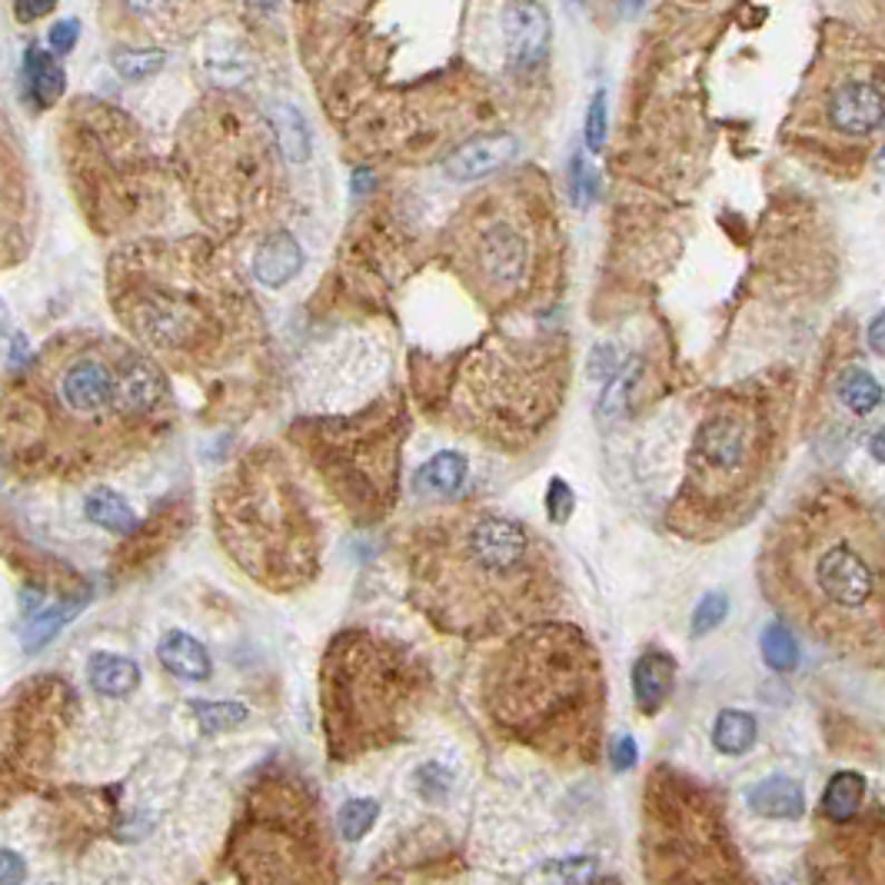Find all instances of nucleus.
<instances>
[{"instance_id": "nucleus-28", "label": "nucleus", "mask_w": 885, "mask_h": 885, "mask_svg": "<svg viewBox=\"0 0 885 885\" xmlns=\"http://www.w3.org/2000/svg\"><path fill=\"white\" fill-rule=\"evenodd\" d=\"M866 776L859 772H836L823 789V823H849L866 809Z\"/></svg>"}, {"instance_id": "nucleus-48", "label": "nucleus", "mask_w": 885, "mask_h": 885, "mask_svg": "<svg viewBox=\"0 0 885 885\" xmlns=\"http://www.w3.org/2000/svg\"><path fill=\"white\" fill-rule=\"evenodd\" d=\"M869 449H873V456H876L879 463H885V427H883V430H876V434H873V440H869Z\"/></svg>"}, {"instance_id": "nucleus-41", "label": "nucleus", "mask_w": 885, "mask_h": 885, "mask_svg": "<svg viewBox=\"0 0 885 885\" xmlns=\"http://www.w3.org/2000/svg\"><path fill=\"white\" fill-rule=\"evenodd\" d=\"M603 140H606V94L600 90V94L593 97L590 114H586V144H590L593 150H600Z\"/></svg>"}, {"instance_id": "nucleus-31", "label": "nucleus", "mask_w": 885, "mask_h": 885, "mask_svg": "<svg viewBox=\"0 0 885 885\" xmlns=\"http://www.w3.org/2000/svg\"><path fill=\"white\" fill-rule=\"evenodd\" d=\"M270 130H273V140H276V150L293 161V164H303L313 150V134H310V124L307 117L300 114V107L293 104H276L270 110Z\"/></svg>"}, {"instance_id": "nucleus-21", "label": "nucleus", "mask_w": 885, "mask_h": 885, "mask_svg": "<svg viewBox=\"0 0 885 885\" xmlns=\"http://www.w3.org/2000/svg\"><path fill=\"white\" fill-rule=\"evenodd\" d=\"M506 43L516 70H533L546 57L550 47V20L546 7L536 3H509L506 7Z\"/></svg>"}, {"instance_id": "nucleus-49", "label": "nucleus", "mask_w": 885, "mask_h": 885, "mask_svg": "<svg viewBox=\"0 0 885 885\" xmlns=\"http://www.w3.org/2000/svg\"><path fill=\"white\" fill-rule=\"evenodd\" d=\"M7 323H10V310L3 307V300H0V333L7 330Z\"/></svg>"}, {"instance_id": "nucleus-3", "label": "nucleus", "mask_w": 885, "mask_h": 885, "mask_svg": "<svg viewBox=\"0 0 885 885\" xmlns=\"http://www.w3.org/2000/svg\"><path fill=\"white\" fill-rule=\"evenodd\" d=\"M407 563L420 613L463 640H509L550 623L566 600L556 550L496 509H456L417 526Z\"/></svg>"}, {"instance_id": "nucleus-19", "label": "nucleus", "mask_w": 885, "mask_h": 885, "mask_svg": "<svg viewBox=\"0 0 885 885\" xmlns=\"http://www.w3.org/2000/svg\"><path fill=\"white\" fill-rule=\"evenodd\" d=\"M27 174L20 167L17 147L0 124V266H10L27 243Z\"/></svg>"}, {"instance_id": "nucleus-37", "label": "nucleus", "mask_w": 885, "mask_h": 885, "mask_svg": "<svg viewBox=\"0 0 885 885\" xmlns=\"http://www.w3.org/2000/svg\"><path fill=\"white\" fill-rule=\"evenodd\" d=\"M377 816H380V803H377V799H350V803L340 809V816H337L340 836L350 839V843L363 839V836L373 829Z\"/></svg>"}, {"instance_id": "nucleus-6", "label": "nucleus", "mask_w": 885, "mask_h": 885, "mask_svg": "<svg viewBox=\"0 0 885 885\" xmlns=\"http://www.w3.org/2000/svg\"><path fill=\"white\" fill-rule=\"evenodd\" d=\"M493 729L563 766H596L606 729V672L593 640L570 623H539L509 640L483 669Z\"/></svg>"}, {"instance_id": "nucleus-13", "label": "nucleus", "mask_w": 885, "mask_h": 885, "mask_svg": "<svg viewBox=\"0 0 885 885\" xmlns=\"http://www.w3.org/2000/svg\"><path fill=\"white\" fill-rule=\"evenodd\" d=\"M60 130L74 197L94 230L140 236L161 221L167 184L137 120L107 100H80Z\"/></svg>"}, {"instance_id": "nucleus-24", "label": "nucleus", "mask_w": 885, "mask_h": 885, "mask_svg": "<svg viewBox=\"0 0 885 885\" xmlns=\"http://www.w3.org/2000/svg\"><path fill=\"white\" fill-rule=\"evenodd\" d=\"M833 397L836 403L853 414V417H869L879 403H883V387L879 380L863 367V363H846L843 370L833 373Z\"/></svg>"}, {"instance_id": "nucleus-33", "label": "nucleus", "mask_w": 885, "mask_h": 885, "mask_svg": "<svg viewBox=\"0 0 885 885\" xmlns=\"http://www.w3.org/2000/svg\"><path fill=\"white\" fill-rule=\"evenodd\" d=\"M756 736H759V726L749 712L742 709H722L716 716V726H712V742L719 752L726 756H742L756 746Z\"/></svg>"}, {"instance_id": "nucleus-2", "label": "nucleus", "mask_w": 885, "mask_h": 885, "mask_svg": "<svg viewBox=\"0 0 885 885\" xmlns=\"http://www.w3.org/2000/svg\"><path fill=\"white\" fill-rule=\"evenodd\" d=\"M759 586L786 626L885 672V523L853 483L823 476L789 499L766 529Z\"/></svg>"}, {"instance_id": "nucleus-9", "label": "nucleus", "mask_w": 885, "mask_h": 885, "mask_svg": "<svg viewBox=\"0 0 885 885\" xmlns=\"http://www.w3.org/2000/svg\"><path fill=\"white\" fill-rule=\"evenodd\" d=\"M177 167L197 214L223 240L243 236L280 207L283 177L270 120L233 94H211L184 117Z\"/></svg>"}, {"instance_id": "nucleus-40", "label": "nucleus", "mask_w": 885, "mask_h": 885, "mask_svg": "<svg viewBox=\"0 0 885 885\" xmlns=\"http://www.w3.org/2000/svg\"><path fill=\"white\" fill-rule=\"evenodd\" d=\"M573 489L563 483V479H553L550 483V493H546V513L553 523H566L573 516Z\"/></svg>"}, {"instance_id": "nucleus-34", "label": "nucleus", "mask_w": 885, "mask_h": 885, "mask_svg": "<svg viewBox=\"0 0 885 885\" xmlns=\"http://www.w3.org/2000/svg\"><path fill=\"white\" fill-rule=\"evenodd\" d=\"M762 657L766 663L779 672H789L799 663V643L792 636V630L786 623H769L766 633H762Z\"/></svg>"}, {"instance_id": "nucleus-39", "label": "nucleus", "mask_w": 885, "mask_h": 885, "mask_svg": "<svg viewBox=\"0 0 885 885\" xmlns=\"http://www.w3.org/2000/svg\"><path fill=\"white\" fill-rule=\"evenodd\" d=\"M726 613H729V600L722 593H706L692 613V636H706V633L719 630Z\"/></svg>"}, {"instance_id": "nucleus-46", "label": "nucleus", "mask_w": 885, "mask_h": 885, "mask_svg": "<svg viewBox=\"0 0 885 885\" xmlns=\"http://www.w3.org/2000/svg\"><path fill=\"white\" fill-rule=\"evenodd\" d=\"M13 13H17V20H37V17H47V13H54V3H17L13 7Z\"/></svg>"}, {"instance_id": "nucleus-47", "label": "nucleus", "mask_w": 885, "mask_h": 885, "mask_svg": "<svg viewBox=\"0 0 885 885\" xmlns=\"http://www.w3.org/2000/svg\"><path fill=\"white\" fill-rule=\"evenodd\" d=\"M869 347L879 353V357H885V310L869 323Z\"/></svg>"}, {"instance_id": "nucleus-5", "label": "nucleus", "mask_w": 885, "mask_h": 885, "mask_svg": "<svg viewBox=\"0 0 885 885\" xmlns=\"http://www.w3.org/2000/svg\"><path fill=\"white\" fill-rule=\"evenodd\" d=\"M799 380L766 370L712 393L692 430L669 529L712 543L742 529L769 499L792 440Z\"/></svg>"}, {"instance_id": "nucleus-29", "label": "nucleus", "mask_w": 885, "mask_h": 885, "mask_svg": "<svg viewBox=\"0 0 885 885\" xmlns=\"http://www.w3.org/2000/svg\"><path fill=\"white\" fill-rule=\"evenodd\" d=\"M87 682L100 696L124 699L140 685V665L117 653H94L87 663Z\"/></svg>"}, {"instance_id": "nucleus-38", "label": "nucleus", "mask_w": 885, "mask_h": 885, "mask_svg": "<svg viewBox=\"0 0 885 885\" xmlns=\"http://www.w3.org/2000/svg\"><path fill=\"white\" fill-rule=\"evenodd\" d=\"M194 716L204 732H226L246 719L243 702H194Z\"/></svg>"}, {"instance_id": "nucleus-32", "label": "nucleus", "mask_w": 885, "mask_h": 885, "mask_svg": "<svg viewBox=\"0 0 885 885\" xmlns=\"http://www.w3.org/2000/svg\"><path fill=\"white\" fill-rule=\"evenodd\" d=\"M84 513H87V519H90L94 526L114 529V533H120V536H134V533L140 529V519H137V513L130 509V503H127L117 489H110V486L94 489V493L87 496V503H84Z\"/></svg>"}, {"instance_id": "nucleus-30", "label": "nucleus", "mask_w": 885, "mask_h": 885, "mask_svg": "<svg viewBox=\"0 0 885 885\" xmlns=\"http://www.w3.org/2000/svg\"><path fill=\"white\" fill-rule=\"evenodd\" d=\"M466 469H469L466 456L446 449V453H437L434 459H427V463L417 469L414 486H417V493H424V496L449 499V496H456L459 486L466 483Z\"/></svg>"}, {"instance_id": "nucleus-11", "label": "nucleus", "mask_w": 885, "mask_h": 885, "mask_svg": "<svg viewBox=\"0 0 885 885\" xmlns=\"http://www.w3.org/2000/svg\"><path fill=\"white\" fill-rule=\"evenodd\" d=\"M434 679L403 643L340 633L323 660V726L337 759L387 749L420 719Z\"/></svg>"}, {"instance_id": "nucleus-12", "label": "nucleus", "mask_w": 885, "mask_h": 885, "mask_svg": "<svg viewBox=\"0 0 885 885\" xmlns=\"http://www.w3.org/2000/svg\"><path fill=\"white\" fill-rule=\"evenodd\" d=\"M570 387V343L563 337L493 340L453 373L446 407L459 430L519 449L560 414Z\"/></svg>"}, {"instance_id": "nucleus-23", "label": "nucleus", "mask_w": 885, "mask_h": 885, "mask_svg": "<svg viewBox=\"0 0 885 885\" xmlns=\"http://www.w3.org/2000/svg\"><path fill=\"white\" fill-rule=\"evenodd\" d=\"M303 266V250L290 233H270L253 253V276L266 290L286 286Z\"/></svg>"}, {"instance_id": "nucleus-22", "label": "nucleus", "mask_w": 885, "mask_h": 885, "mask_svg": "<svg viewBox=\"0 0 885 885\" xmlns=\"http://www.w3.org/2000/svg\"><path fill=\"white\" fill-rule=\"evenodd\" d=\"M675 685V660L663 650H646L633 665V699L643 716H657Z\"/></svg>"}, {"instance_id": "nucleus-14", "label": "nucleus", "mask_w": 885, "mask_h": 885, "mask_svg": "<svg viewBox=\"0 0 885 885\" xmlns=\"http://www.w3.org/2000/svg\"><path fill=\"white\" fill-rule=\"evenodd\" d=\"M640 863L646 885H756L726 796L669 762L643 782Z\"/></svg>"}, {"instance_id": "nucleus-42", "label": "nucleus", "mask_w": 885, "mask_h": 885, "mask_svg": "<svg viewBox=\"0 0 885 885\" xmlns=\"http://www.w3.org/2000/svg\"><path fill=\"white\" fill-rule=\"evenodd\" d=\"M77 37H80V23H77V20H60V23H54V27H50V37H47V43H50V50H57V54H67V50L77 43Z\"/></svg>"}, {"instance_id": "nucleus-7", "label": "nucleus", "mask_w": 885, "mask_h": 885, "mask_svg": "<svg viewBox=\"0 0 885 885\" xmlns=\"http://www.w3.org/2000/svg\"><path fill=\"white\" fill-rule=\"evenodd\" d=\"M446 260L496 317L543 307L563 280V230L543 174L519 171L476 191L449 221Z\"/></svg>"}, {"instance_id": "nucleus-18", "label": "nucleus", "mask_w": 885, "mask_h": 885, "mask_svg": "<svg viewBox=\"0 0 885 885\" xmlns=\"http://www.w3.org/2000/svg\"><path fill=\"white\" fill-rule=\"evenodd\" d=\"M809 885H885V809H863L849 823H826L806 853Z\"/></svg>"}, {"instance_id": "nucleus-26", "label": "nucleus", "mask_w": 885, "mask_h": 885, "mask_svg": "<svg viewBox=\"0 0 885 885\" xmlns=\"http://www.w3.org/2000/svg\"><path fill=\"white\" fill-rule=\"evenodd\" d=\"M157 660H161V665L167 672H174L181 679H191V682H204L211 675V669H214L211 653L204 650V643L194 640L191 633H181V630L167 633L157 643Z\"/></svg>"}, {"instance_id": "nucleus-50", "label": "nucleus", "mask_w": 885, "mask_h": 885, "mask_svg": "<svg viewBox=\"0 0 885 885\" xmlns=\"http://www.w3.org/2000/svg\"><path fill=\"white\" fill-rule=\"evenodd\" d=\"M586 885H620L616 879H596V883H586Z\"/></svg>"}, {"instance_id": "nucleus-8", "label": "nucleus", "mask_w": 885, "mask_h": 885, "mask_svg": "<svg viewBox=\"0 0 885 885\" xmlns=\"http://www.w3.org/2000/svg\"><path fill=\"white\" fill-rule=\"evenodd\" d=\"M885 134V40L829 20L782 124V144L809 167L853 181Z\"/></svg>"}, {"instance_id": "nucleus-35", "label": "nucleus", "mask_w": 885, "mask_h": 885, "mask_svg": "<svg viewBox=\"0 0 885 885\" xmlns=\"http://www.w3.org/2000/svg\"><path fill=\"white\" fill-rule=\"evenodd\" d=\"M110 64H114V70L124 80H147L167 64V50H154V47H147V50H114Z\"/></svg>"}, {"instance_id": "nucleus-10", "label": "nucleus", "mask_w": 885, "mask_h": 885, "mask_svg": "<svg viewBox=\"0 0 885 885\" xmlns=\"http://www.w3.org/2000/svg\"><path fill=\"white\" fill-rule=\"evenodd\" d=\"M214 513L223 550L260 586L286 593L317 576L320 519L280 453L260 449L233 466L217 489Z\"/></svg>"}, {"instance_id": "nucleus-27", "label": "nucleus", "mask_w": 885, "mask_h": 885, "mask_svg": "<svg viewBox=\"0 0 885 885\" xmlns=\"http://www.w3.org/2000/svg\"><path fill=\"white\" fill-rule=\"evenodd\" d=\"M23 90H27V97L37 107H50L64 94V70H60V64L47 50H40L37 43H30L23 50Z\"/></svg>"}, {"instance_id": "nucleus-17", "label": "nucleus", "mask_w": 885, "mask_h": 885, "mask_svg": "<svg viewBox=\"0 0 885 885\" xmlns=\"http://www.w3.org/2000/svg\"><path fill=\"white\" fill-rule=\"evenodd\" d=\"M67 685L57 679H40L17 692L10 716L0 726V806L30 789L47 769L67 712Z\"/></svg>"}, {"instance_id": "nucleus-43", "label": "nucleus", "mask_w": 885, "mask_h": 885, "mask_svg": "<svg viewBox=\"0 0 885 885\" xmlns=\"http://www.w3.org/2000/svg\"><path fill=\"white\" fill-rule=\"evenodd\" d=\"M27 879V866L13 849H0V885H20Z\"/></svg>"}, {"instance_id": "nucleus-4", "label": "nucleus", "mask_w": 885, "mask_h": 885, "mask_svg": "<svg viewBox=\"0 0 885 885\" xmlns=\"http://www.w3.org/2000/svg\"><path fill=\"white\" fill-rule=\"evenodd\" d=\"M107 286L130 340L174 370H214L256 330L240 270L211 240H127L110 256Z\"/></svg>"}, {"instance_id": "nucleus-15", "label": "nucleus", "mask_w": 885, "mask_h": 885, "mask_svg": "<svg viewBox=\"0 0 885 885\" xmlns=\"http://www.w3.org/2000/svg\"><path fill=\"white\" fill-rule=\"evenodd\" d=\"M230 873L240 885H337L320 799L296 779H263L233 826Z\"/></svg>"}, {"instance_id": "nucleus-16", "label": "nucleus", "mask_w": 885, "mask_h": 885, "mask_svg": "<svg viewBox=\"0 0 885 885\" xmlns=\"http://www.w3.org/2000/svg\"><path fill=\"white\" fill-rule=\"evenodd\" d=\"M403 434V403L387 400L353 420H310L296 430V440L327 489L357 519H380L400 486Z\"/></svg>"}, {"instance_id": "nucleus-36", "label": "nucleus", "mask_w": 885, "mask_h": 885, "mask_svg": "<svg viewBox=\"0 0 885 885\" xmlns=\"http://www.w3.org/2000/svg\"><path fill=\"white\" fill-rule=\"evenodd\" d=\"M80 603L84 600H64V603H57L54 610H37V616H33V623H30V630H27V640H23V646L27 650H37V646H43L70 616H77L80 613Z\"/></svg>"}, {"instance_id": "nucleus-25", "label": "nucleus", "mask_w": 885, "mask_h": 885, "mask_svg": "<svg viewBox=\"0 0 885 885\" xmlns=\"http://www.w3.org/2000/svg\"><path fill=\"white\" fill-rule=\"evenodd\" d=\"M752 813L766 819H803L806 816V792L789 776H769L749 792Z\"/></svg>"}, {"instance_id": "nucleus-20", "label": "nucleus", "mask_w": 885, "mask_h": 885, "mask_svg": "<svg viewBox=\"0 0 885 885\" xmlns=\"http://www.w3.org/2000/svg\"><path fill=\"white\" fill-rule=\"evenodd\" d=\"M513 154H516V140L509 134H486V137H473L459 144L456 150H449L442 161V171L449 181L469 184V181H483L496 174L503 164L513 161Z\"/></svg>"}, {"instance_id": "nucleus-1", "label": "nucleus", "mask_w": 885, "mask_h": 885, "mask_svg": "<svg viewBox=\"0 0 885 885\" xmlns=\"http://www.w3.org/2000/svg\"><path fill=\"white\" fill-rule=\"evenodd\" d=\"M0 387V459L30 479L100 476L171 430L161 363L107 333L50 340Z\"/></svg>"}, {"instance_id": "nucleus-44", "label": "nucleus", "mask_w": 885, "mask_h": 885, "mask_svg": "<svg viewBox=\"0 0 885 885\" xmlns=\"http://www.w3.org/2000/svg\"><path fill=\"white\" fill-rule=\"evenodd\" d=\"M570 181H573V197H576V204H583L586 201V194L583 191H593V177L586 174V161H583V154H576L573 157V164H570Z\"/></svg>"}, {"instance_id": "nucleus-45", "label": "nucleus", "mask_w": 885, "mask_h": 885, "mask_svg": "<svg viewBox=\"0 0 885 885\" xmlns=\"http://www.w3.org/2000/svg\"><path fill=\"white\" fill-rule=\"evenodd\" d=\"M613 766H616L620 772H626V769L636 766V742H633L630 736H623V739L613 746Z\"/></svg>"}]
</instances>
